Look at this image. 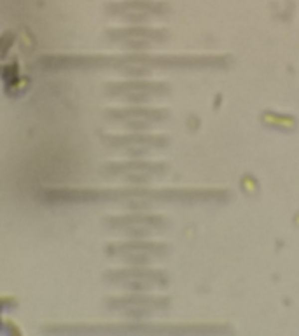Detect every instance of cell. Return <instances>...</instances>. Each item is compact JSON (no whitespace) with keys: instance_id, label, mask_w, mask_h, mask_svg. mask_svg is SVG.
<instances>
[{"instance_id":"obj_4","label":"cell","mask_w":299,"mask_h":336,"mask_svg":"<svg viewBox=\"0 0 299 336\" xmlns=\"http://www.w3.org/2000/svg\"><path fill=\"white\" fill-rule=\"evenodd\" d=\"M163 165L159 163H142V161H128V163H109L104 167L102 172L107 175H126L137 179V177H149L163 172Z\"/></svg>"},{"instance_id":"obj_6","label":"cell","mask_w":299,"mask_h":336,"mask_svg":"<svg viewBox=\"0 0 299 336\" xmlns=\"http://www.w3.org/2000/svg\"><path fill=\"white\" fill-rule=\"evenodd\" d=\"M109 119L112 121H126L130 125H149L152 121L164 119V111L156 109H121V111H107Z\"/></svg>"},{"instance_id":"obj_1","label":"cell","mask_w":299,"mask_h":336,"mask_svg":"<svg viewBox=\"0 0 299 336\" xmlns=\"http://www.w3.org/2000/svg\"><path fill=\"white\" fill-rule=\"evenodd\" d=\"M105 279L112 284L125 287H135V289H147V287L163 286L166 282L163 273L156 270L147 268H126V270H114L105 275Z\"/></svg>"},{"instance_id":"obj_3","label":"cell","mask_w":299,"mask_h":336,"mask_svg":"<svg viewBox=\"0 0 299 336\" xmlns=\"http://www.w3.org/2000/svg\"><path fill=\"white\" fill-rule=\"evenodd\" d=\"M168 88L161 82H114L107 86L112 97H126L128 100H147L156 95L166 93Z\"/></svg>"},{"instance_id":"obj_2","label":"cell","mask_w":299,"mask_h":336,"mask_svg":"<svg viewBox=\"0 0 299 336\" xmlns=\"http://www.w3.org/2000/svg\"><path fill=\"white\" fill-rule=\"evenodd\" d=\"M107 226L111 229L118 231L133 233V235H142L154 229H159L163 224V219L156 215H144V214H133V215H118V217L105 219Z\"/></svg>"},{"instance_id":"obj_9","label":"cell","mask_w":299,"mask_h":336,"mask_svg":"<svg viewBox=\"0 0 299 336\" xmlns=\"http://www.w3.org/2000/svg\"><path fill=\"white\" fill-rule=\"evenodd\" d=\"M109 37L114 40H130L133 37L139 39V44H152L154 40L163 39V33L152 32V30H123V32H112L109 33Z\"/></svg>"},{"instance_id":"obj_8","label":"cell","mask_w":299,"mask_h":336,"mask_svg":"<svg viewBox=\"0 0 299 336\" xmlns=\"http://www.w3.org/2000/svg\"><path fill=\"white\" fill-rule=\"evenodd\" d=\"M105 144L112 147H159L164 146L163 137L152 135H121V137H105Z\"/></svg>"},{"instance_id":"obj_7","label":"cell","mask_w":299,"mask_h":336,"mask_svg":"<svg viewBox=\"0 0 299 336\" xmlns=\"http://www.w3.org/2000/svg\"><path fill=\"white\" fill-rule=\"evenodd\" d=\"M166 301L159 300V298H152V296H126V298H114V300H109L107 305L112 308V310H121V308H133V310H154V308H159L161 305H164Z\"/></svg>"},{"instance_id":"obj_5","label":"cell","mask_w":299,"mask_h":336,"mask_svg":"<svg viewBox=\"0 0 299 336\" xmlns=\"http://www.w3.org/2000/svg\"><path fill=\"white\" fill-rule=\"evenodd\" d=\"M164 245L152 242H126V243H118V245L109 247V254L121 256L126 259H133L135 256H139V261H147L150 256H159L163 254Z\"/></svg>"}]
</instances>
